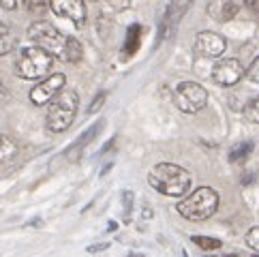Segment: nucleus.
Returning <instances> with one entry per match:
<instances>
[{"instance_id":"nucleus-1","label":"nucleus","mask_w":259,"mask_h":257,"mask_svg":"<svg viewBox=\"0 0 259 257\" xmlns=\"http://www.w3.org/2000/svg\"><path fill=\"white\" fill-rule=\"evenodd\" d=\"M148 182H150V187L154 191H159L167 197H182L189 193L193 178L187 169L180 167V165L159 163L150 169V174H148Z\"/></svg>"},{"instance_id":"nucleus-2","label":"nucleus","mask_w":259,"mask_h":257,"mask_svg":"<svg viewBox=\"0 0 259 257\" xmlns=\"http://www.w3.org/2000/svg\"><path fill=\"white\" fill-rule=\"evenodd\" d=\"M79 95L73 88H62L60 93L50 101L48 116H45V126L52 133H62L73 124L77 116Z\"/></svg>"},{"instance_id":"nucleus-3","label":"nucleus","mask_w":259,"mask_h":257,"mask_svg":"<svg viewBox=\"0 0 259 257\" xmlns=\"http://www.w3.org/2000/svg\"><path fill=\"white\" fill-rule=\"evenodd\" d=\"M219 210V193L212 187H199L178 201L176 212L189 221H206Z\"/></svg>"},{"instance_id":"nucleus-4","label":"nucleus","mask_w":259,"mask_h":257,"mask_svg":"<svg viewBox=\"0 0 259 257\" xmlns=\"http://www.w3.org/2000/svg\"><path fill=\"white\" fill-rule=\"evenodd\" d=\"M54 67V54L39 45L22 48L15 58V75L22 79H43Z\"/></svg>"},{"instance_id":"nucleus-5","label":"nucleus","mask_w":259,"mask_h":257,"mask_svg":"<svg viewBox=\"0 0 259 257\" xmlns=\"http://www.w3.org/2000/svg\"><path fill=\"white\" fill-rule=\"evenodd\" d=\"M28 39L34 45H39V48L54 54V58L58 56L62 60L64 41H67V36H64L54 24H50V22H32L30 28H28Z\"/></svg>"},{"instance_id":"nucleus-6","label":"nucleus","mask_w":259,"mask_h":257,"mask_svg":"<svg viewBox=\"0 0 259 257\" xmlns=\"http://www.w3.org/2000/svg\"><path fill=\"white\" fill-rule=\"evenodd\" d=\"M174 103L182 114H197L208 103V90L197 81H182L174 90Z\"/></svg>"},{"instance_id":"nucleus-7","label":"nucleus","mask_w":259,"mask_h":257,"mask_svg":"<svg viewBox=\"0 0 259 257\" xmlns=\"http://www.w3.org/2000/svg\"><path fill=\"white\" fill-rule=\"evenodd\" d=\"M64 84H67V77H64L62 73H52V75L41 79L39 84H36L30 90V103L32 105H39V107L41 105H48L50 101L64 88Z\"/></svg>"},{"instance_id":"nucleus-8","label":"nucleus","mask_w":259,"mask_h":257,"mask_svg":"<svg viewBox=\"0 0 259 257\" xmlns=\"http://www.w3.org/2000/svg\"><path fill=\"white\" fill-rule=\"evenodd\" d=\"M244 75H246L244 64L238 58H221L214 64V69H212V79H214L219 86H227V88L236 86Z\"/></svg>"},{"instance_id":"nucleus-9","label":"nucleus","mask_w":259,"mask_h":257,"mask_svg":"<svg viewBox=\"0 0 259 257\" xmlns=\"http://www.w3.org/2000/svg\"><path fill=\"white\" fill-rule=\"evenodd\" d=\"M189 5H191V0H169L167 9H165V13H163L161 26H159V41H165L167 36H171V32L176 30V26L180 24Z\"/></svg>"},{"instance_id":"nucleus-10","label":"nucleus","mask_w":259,"mask_h":257,"mask_svg":"<svg viewBox=\"0 0 259 257\" xmlns=\"http://www.w3.org/2000/svg\"><path fill=\"white\" fill-rule=\"evenodd\" d=\"M227 50V41L217 32L203 30L195 36V52L203 58H219Z\"/></svg>"},{"instance_id":"nucleus-11","label":"nucleus","mask_w":259,"mask_h":257,"mask_svg":"<svg viewBox=\"0 0 259 257\" xmlns=\"http://www.w3.org/2000/svg\"><path fill=\"white\" fill-rule=\"evenodd\" d=\"M50 9L58 17H64L77 26H84L86 22V5L84 0H50Z\"/></svg>"},{"instance_id":"nucleus-12","label":"nucleus","mask_w":259,"mask_h":257,"mask_svg":"<svg viewBox=\"0 0 259 257\" xmlns=\"http://www.w3.org/2000/svg\"><path fill=\"white\" fill-rule=\"evenodd\" d=\"M84 58V48H81V43L77 39H73V36H67V41H64V52H62V60L67 62H79Z\"/></svg>"},{"instance_id":"nucleus-13","label":"nucleus","mask_w":259,"mask_h":257,"mask_svg":"<svg viewBox=\"0 0 259 257\" xmlns=\"http://www.w3.org/2000/svg\"><path fill=\"white\" fill-rule=\"evenodd\" d=\"M101 128H103V120H99L95 126H90L88 128V131H84V133H81L79 135V140L75 142V144H73V146H69V148L67 150H64V154H71V152H79L81 148H84V146L90 142V140H95V137H97V133L101 131Z\"/></svg>"},{"instance_id":"nucleus-14","label":"nucleus","mask_w":259,"mask_h":257,"mask_svg":"<svg viewBox=\"0 0 259 257\" xmlns=\"http://www.w3.org/2000/svg\"><path fill=\"white\" fill-rule=\"evenodd\" d=\"M140 36H142V26L140 24H133L131 28H128V34H126V43H124V56H133L140 48Z\"/></svg>"},{"instance_id":"nucleus-15","label":"nucleus","mask_w":259,"mask_h":257,"mask_svg":"<svg viewBox=\"0 0 259 257\" xmlns=\"http://www.w3.org/2000/svg\"><path fill=\"white\" fill-rule=\"evenodd\" d=\"M15 154H17V144H15V140H13V137H9V135L0 133V163L11 161Z\"/></svg>"},{"instance_id":"nucleus-16","label":"nucleus","mask_w":259,"mask_h":257,"mask_svg":"<svg viewBox=\"0 0 259 257\" xmlns=\"http://www.w3.org/2000/svg\"><path fill=\"white\" fill-rule=\"evenodd\" d=\"M253 152V142L248 140V142H240V144H236L234 148L229 150V161L231 163H242V161H246L248 159V154Z\"/></svg>"},{"instance_id":"nucleus-17","label":"nucleus","mask_w":259,"mask_h":257,"mask_svg":"<svg viewBox=\"0 0 259 257\" xmlns=\"http://www.w3.org/2000/svg\"><path fill=\"white\" fill-rule=\"evenodd\" d=\"M15 48V39H13V34L9 32V28L3 24L0 26V56H7L9 52H11Z\"/></svg>"},{"instance_id":"nucleus-18","label":"nucleus","mask_w":259,"mask_h":257,"mask_svg":"<svg viewBox=\"0 0 259 257\" xmlns=\"http://www.w3.org/2000/svg\"><path fill=\"white\" fill-rule=\"evenodd\" d=\"M193 240V244H197L199 249H203V251H217V249H221V240H217V238H210V236H193L191 238Z\"/></svg>"},{"instance_id":"nucleus-19","label":"nucleus","mask_w":259,"mask_h":257,"mask_svg":"<svg viewBox=\"0 0 259 257\" xmlns=\"http://www.w3.org/2000/svg\"><path fill=\"white\" fill-rule=\"evenodd\" d=\"M24 5L34 15H43L45 11H48V7H50L48 0H24Z\"/></svg>"},{"instance_id":"nucleus-20","label":"nucleus","mask_w":259,"mask_h":257,"mask_svg":"<svg viewBox=\"0 0 259 257\" xmlns=\"http://www.w3.org/2000/svg\"><path fill=\"white\" fill-rule=\"evenodd\" d=\"M236 15H238V5L231 3V0L223 3V9H221L219 20H221V22H227V20H231V17H236Z\"/></svg>"},{"instance_id":"nucleus-21","label":"nucleus","mask_w":259,"mask_h":257,"mask_svg":"<svg viewBox=\"0 0 259 257\" xmlns=\"http://www.w3.org/2000/svg\"><path fill=\"white\" fill-rule=\"evenodd\" d=\"M244 240H246V246H248V249H253V251L259 253V225H255V227L248 229Z\"/></svg>"},{"instance_id":"nucleus-22","label":"nucleus","mask_w":259,"mask_h":257,"mask_svg":"<svg viewBox=\"0 0 259 257\" xmlns=\"http://www.w3.org/2000/svg\"><path fill=\"white\" fill-rule=\"evenodd\" d=\"M105 99H107V93L105 90H101V93H97V97L92 99V103L88 105V109H86V114L88 116H92V114H97L101 107H103V103H105Z\"/></svg>"},{"instance_id":"nucleus-23","label":"nucleus","mask_w":259,"mask_h":257,"mask_svg":"<svg viewBox=\"0 0 259 257\" xmlns=\"http://www.w3.org/2000/svg\"><path fill=\"white\" fill-rule=\"evenodd\" d=\"M244 116H246L251 122L259 124V97H257V99H253L251 103L246 105V109H244Z\"/></svg>"},{"instance_id":"nucleus-24","label":"nucleus","mask_w":259,"mask_h":257,"mask_svg":"<svg viewBox=\"0 0 259 257\" xmlns=\"http://www.w3.org/2000/svg\"><path fill=\"white\" fill-rule=\"evenodd\" d=\"M122 199H124V221H128L131 219V210H133V193L131 191H124L122 193Z\"/></svg>"},{"instance_id":"nucleus-25","label":"nucleus","mask_w":259,"mask_h":257,"mask_svg":"<svg viewBox=\"0 0 259 257\" xmlns=\"http://www.w3.org/2000/svg\"><path fill=\"white\" fill-rule=\"evenodd\" d=\"M246 77L251 79V81H255V84H259V56L253 60V64L246 69Z\"/></svg>"},{"instance_id":"nucleus-26","label":"nucleus","mask_w":259,"mask_h":257,"mask_svg":"<svg viewBox=\"0 0 259 257\" xmlns=\"http://www.w3.org/2000/svg\"><path fill=\"white\" fill-rule=\"evenodd\" d=\"M109 249V242H99V244H90L88 246V253H103V251H107Z\"/></svg>"},{"instance_id":"nucleus-27","label":"nucleus","mask_w":259,"mask_h":257,"mask_svg":"<svg viewBox=\"0 0 259 257\" xmlns=\"http://www.w3.org/2000/svg\"><path fill=\"white\" fill-rule=\"evenodd\" d=\"M0 7L7 11H13V9H17V0H0Z\"/></svg>"},{"instance_id":"nucleus-28","label":"nucleus","mask_w":259,"mask_h":257,"mask_svg":"<svg viewBox=\"0 0 259 257\" xmlns=\"http://www.w3.org/2000/svg\"><path fill=\"white\" fill-rule=\"evenodd\" d=\"M246 5H248V9L259 17V0H246Z\"/></svg>"},{"instance_id":"nucleus-29","label":"nucleus","mask_w":259,"mask_h":257,"mask_svg":"<svg viewBox=\"0 0 259 257\" xmlns=\"http://www.w3.org/2000/svg\"><path fill=\"white\" fill-rule=\"evenodd\" d=\"M109 3H112L116 9H124V7H128V3H131V0H109Z\"/></svg>"},{"instance_id":"nucleus-30","label":"nucleus","mask_w":259,"mask_h":257,"mask_svg":"<svg viewBox=\"0 0 259 257\" xmlns=\"http://www.w3.org/2000/svg\"><path fill=\"white\" fill-rule=\"evenodd\" d=\"M7 99V88H5V84L0 81V101H5Z\"/></svg>"},{"instance_id":"nucleus-31","label":"nucleus","mask_w":259,"mask_h":257,"mask_svg":"<svg viewBox=\"0 0 259 257\" xmlns=\"http://www.w3.org/2000/svg\"><path fill=\"white\" fill-rule=\"evenodd\" d=\"M41 223H43V221H41V219H32V221H30L28 225H32V227H39Z\"/></svg>"},{"instance_id":"nucleus-32","label":"nucleus","mask_w":259,"mask_h":257,"mask_svg":"<svg viewBox=\"0 0 259 257\" xmlns=\"http://www.w3.org/2000/svg\"><path fill=\"white\" fill-rule=\"evenodd\" d=\"M131 257H142V255H137V253H133V255H131Z\"/></svg>"},{"instance_id":"nucleus-33","label":"nucleus","mask_w":259,"mask_h":257,"mask_svg":"<svg viewBox=\"0 0 259 257\" xmlns=\"http://www.w3.org/2000/svg\"><path fill=\"white\" fill-rule=\"evenodd\" d=\"M257 257H259V255H257Z\"/></svg>"}]
</instances>
